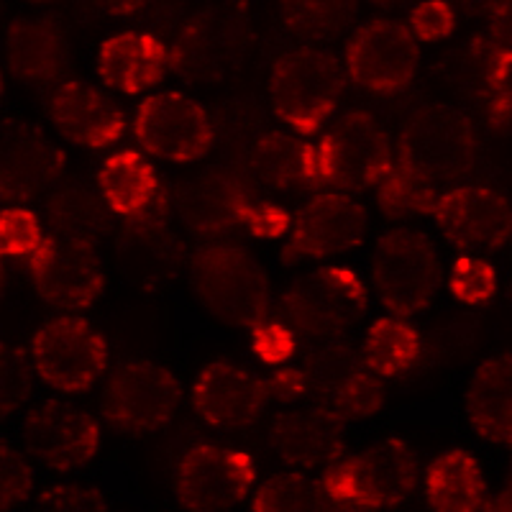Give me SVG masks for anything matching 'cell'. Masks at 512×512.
Returning a JSON list of instances; mask_svg holds the SVG:
<instances>
[{
	"mask_svg": "<svg viewBox=\"0 0 512 512\" xmlns=\"http://www.w3.org/2000/svg\"><path fill=\"white\" fill-rule=\"evenodd\" d=\"M392 136L395 152L441 185L477 180L487 162V131L472 108L456 100H410L402 105Z\"/></svg>",
	"mask_w": 512,
	"mask_h": 512,
	"instance_id": "cell-1",
	"label": "cell"
},
{
	"mask_svg": "<svg viewBox=\"0 0 512 512\" xmlns=\"http://www.w3.org/2000/svg\"><path fill=\"white\" fill-rule=\"evenodd\" d=\"M395 159L392 126L369 108H346L318 134L303 141L300 182L313 190L361 192L377 187Z\"/></svg>",
	"mask_w": 512,
	"mask_h": 512,
	"instance_id": "cell-2",
	"label": "cell"
},
{
	"mask_svg": "<svg viewBox=\"0 0 512 512\" xmlns=\"http://www.w3.org/2000/svg\"><path fill=\"white\" fill-rule=\"evenodd\" d=\"M443 262L433 236L418 223H395L367 254V285L390 315L413 318L436 305Z\"/></svg>",
	"mask_w": 512,
	"mask_h": 512,
	"instance_id": "cell-3",
	"label": "cell"
},
{
	"mask_svg": "<svg viewBox=\"0 0 512 512\" xmlns=\"http://www.w3.org/2000/svg\"><path fill=\"white\" fill-rule=\"evenodd\" d=\"M346 85L328 47H285L269 67V111L295 134L315 136L341 113Z\"/></svg>",
	"mask_w": 512,
	"mask_h": 512,
	"instance_id": "cell-4",
	"label": "cell"
},
{
	"mask_svg": "<svg viewBox=\"0 0 512 512\" xmlns=\"http://www.w3.org/2000/svg\"><path fill=\"white\" fill-rule=\"evenodd\" d=\"M328 510H395L418 492L420 466L413 446L387 438L344 454L320 477Z\"/></svg>",
	"mask_w": 512,
	"mask_h": 512,
	"instance_id": "cell-5",
	"label": "cell"
},
{
	"mask_svg": "<svg viewBox=\"0 0 512 512\" xmlns=\"http://www.w3.org/2000/svg\"><path fill=\"white\" fill-rule=\"evenodd\" d=\"M244 3L177 11L162 31L169 64L177 77L192 85H216L231 75L251 44L249 13Z\"/></svg>",
	"mask_w": 512,
	"mask_h": 512,
	"instance_id": "cell-6",
	"label": "cell"
},
{
	"mask_svg": "<svg viewBox=\"0 0 512 512\" xmlns=\"http://www.w3.org/2000/svg\"><path fill=\"white\" fill-rule=\"evenodd\" d=\"M190 282L218 323L249 328L272 305V280L262 262L244 244H213L190 264Z\"/></svg>",
	"mask_w": 512,
	"mask_h": 512,
	"instance_id": "cell-7",
	"label": "cell"
},
{
	"mask_svg": "<svg viewBox=\"0 0 512 512\" xmlns=\"http://www.w3.org/2000/svg\"><path fill=\"white\" fill-rule=\"evenodd\" d=\"M344 75L372 100H400L415 88L423 67L420 44L395 18H369L354 26L344 47Z\"/></svg>",
	"mask_w": 512,
	"mask_h": 512,
	"instance_id": "cell-8",
	"label": "cell"
},
{
	"mask_svg": "<svg viewBox=\"0 0 512 512\" xmlns=\"http://www.w3.org/2000/svg\"><path fill=\"white\" fill-rule=\"evenodd\" d=\"M182 400V384L172 369L144 356L123 359L105 377L100 415L123 436H154L164 431Z\"/></svg>",
	"mask_w": 512,
	"mask_h": 512,
	"instance_id": "cell-9",
	"label": "cell"
},
{
	"mask_svg": "<svg viewBox=\"0 0 512 512\" xmlns=\"http://www.w3.org/2000/svg\"><path fill=\"white\" fill-rule=\"evenodd\" d=\"M256 482L254 456L228 443H190L172 466V492L187 510H233L249 500Z\"/></svg>",
	"mask_w": 512,
	"mask_h": 512,
	"instance_id": "cell-10",
	"label": "cell"
},
{
	"mask_svg": "<svg viewBox=\"0 0 512 512\" xmlns=\"http://www.w3.org/2000/svg\"><path fill=\"white\" fill-rule=\"evenodd\" d=\"M31 359L41 384L62 395H85L108 372V344L93 320L54 315L31 336Z\"/></svg>",
	"mask_w": 512,
	"mask_h": 512,
	"instance_id": "cell-11",
	"label": "cell"
},
{
	"mask_svg": "<svg viewBox=\"0 0 512 512\" xmlns=\"http://www.w3.org/2000/svg\"><path fill=\"white\" fill-rule=\"evenodd\" d=\"M134 136L146 154L169 164H195L216 146L210 108L180 90H154L134 111Z\"/></svg>",
	"mask_w": 512,
	"mask_h": 512,
	"instance_id": "cell-12",
	"label": "cell"
},
{
	"mask_svg": "<svg viewBox=\"0 0 512 512\" xmlns=\"http://www.w3.org/2000/svg\"><path fill=\"white\" fill-rule=\"evenodd\" d=\"M21 448L44 472L77 474L100 456L103 431L88 410L72 402H39L21 420Z\"/></svg>",
	"mask_w": 512,
	"mask_h": 512,
	"instance_id": "cell-13",
	"label": "cell"
},
{
	"mask_svg": "<svg viewBox=\"0 0 512 512\" xmlns=\"http://www.w3.org/2000/svg\"><path fill=\"white\" fill-rule=\"evenodd\" d=\"M433 223L443 239L466 254L495 251L510 241L512 216L505 187L466 180L438 192Z\"/></svg>",
	"mask_w": 512,
	"mask_h": 512,
	"instance_id": "cell-14",
	"label": "cell"
},
{
	"mask_svg": "<svg viewBox=\"0 0 512 512\" xmlns=\"http://www.w3.org/2000/svg\"><path fill=\"white\" fill-rule=\"evenodd\" d=\"M272 405L267 377L233 359L205 361L192 379V408L205 425L221 433H244Z\"/></svg>",
	"mask_w": 512,
	"mask_h": 512,
	"instance_id": "cell-15",
	"label": "cell"
},
{
	"mask_svg": "<svg viewBox=\"0 0 512 512\" xmlns=\"http://www.w3.org/2000/svg\"><path fill=\"white\" fill-rule=\"evenodd\" d=\"M369 208L359 192L313 190L292 210L290 249L305 259H333L367 239Z\"/></svg>",
	"mask_w": 512,
	"mask_h": 512,
	"instance_id": "cell-16",
	"label": "cell"
},
{
	"mask_svg": "<svg viewBox=\"0 0 512 512\" xmlns=\"http://www.w3.org/2000/svg\"><path fill=\"white\" fill-rule=\"evenodd\" d=\"M269 308L280 315V320L295 341L297 359L308 367H320L336 356L354 351L356 323H351L326 295L310 280L295 282L274 300Z\"/></svg>",
	"mask_w": 512,
	"mask_h": 512,
	"instance_id": "cell-17",
	"label": "cell"
},
{
	"mask_svg": "<svg viewBox=\"0 0 512 512\" xmlns=\"http://www.w3.org/2000/svg\"><path fill=\"white\" fill-rule=\"evenodd\" d=\"M185 190L213 244H244L256 208L267 200L231 162L203 169L195 180L185 182Z\"/></svg>",
	"mask_w": 512,
	"mask_h": 512,
	"instance_id": "cell-18",
	"label": "cell"
},
{
	"mask_svg": "<svg viewBox=\"0 0 512 512\" xmlns=\"http://www.w3.org/2000/svg\"><path fill=\"white\" fill-rule=\"evenodd\" d=\"M269 446L287 466L308 472L328 469L349 454V423L315 402H300L272 420Z\"/></svg>",
	"mask_w": 512,
	"mask_h": 512,
	"instance_id": "cell-19",
	"label": "cell"
},
{
	"mask_svg": "<svg viewBox=\"0 0 512 512\" xmlns=\"http://www.w3.org/2000/svg\"><path fill=\"white\" fill-rule=\"evenodd\" d=\"M36 295L57 315H77L93 308L103 295L105 274L95 246L70 244L52 236L31 272Z\"/></svg>",
	"mask_w": 512,
	"mask_h": 512,
	"instance_id": "cell-20",
	"label": "cell"
},
{
	"mask_svg": "<svg viewBox=\"0 0 512 512\" xmlns=\"http://www.w3.org/2000/svg\"><path fill=\"white\" fill-rule=\"evenodd\" d=\"M54 131L70 144L103 152L123 139L128 126L123 105L105 90L88 82H62L52 90L47 103Z\"/></svg>",
	"mask_w": 512,
	"mask_h": 512,
	"instance_id": "cell-21",
	"label": "cell"
},
{
	"mask_svg": "<svg viewBox=\"0 0 512 512\" xmlns=\"http://www.w3.org/2000/svg\"><path fill=\"white\" fill-rule=\"evenodd\" d=\"M510 24H487L472 31L446 54V77L461 90V103L477 108L484 100L510 90Z\"/></svg>",
	"mask_w": 512,
	"mask_h": 512,
	"instance_id": "cell-22",
	"label": "cell"
},
{
	"mask_svg": "<svg viewBox=\"0 0 512 512\" xmlns=\"http://www.w3.org/2000/svg\"><path fill=\"white\" fill-rule=\"evenodd\" d=\"M6 67L18 82L52 85L72 64L70 36L62 21L49 13H24L6 26Z\"/></svg>",
	"mask_w": 512,
	"mask_h": 512,
	"instance_id": "cell-23",
	"label": "cell"
},
{
	"mask_svg": "<svg viewBox=\"0 0 512 512\" xmlns=\"http://www.w3.org/2000/svg\"><path fill=\"white\" fill-rule=\"evenodd\" d=\"M169 70L167 41L152 29H126L105 36L95 57V72L105 88L121 95L157 88Z\"/></svg>",
	"mask_w": 512,
	"mask_h": 512,
	"instance_id": "cell-24",
	"label": "cell"
},
{
	"mask_svg": "<svg viewBox=\"0 0 512 512\" xmlns=\"http://www.w3.org/2000/svg\"><path fill=\"white\" fill-rule=\"evenodd\" d=\"M67 177V157L34 126H11L3 136L0 190L11 203L44 198Z\"/></svg>",
	"mask_w": 512,
	"mask_h": 512,
	"instance_id": "cell-25",
	"label": "cell"
},
{
	"mask_svg": "<svg viewBox=\"0 0 512 512\" xmlns=\"http://www.w3.org/2000/svg\"><path fill=\"white\" fill-rule=\"evenodd\" d=\"M95 185H98L103 203L111 210V216L118 223L134 226V231L162 200L164 187H167L152 159L131 146L113 149L100 162Z\"/></svg>",
	"mask_w": 512,
	"mask_h": 512,
	"instance_id": "cell-26",
	"label": "cell"
},
{
	"mask_svg": "<svg viewBox=\"0 0 512 512\" xmlns=\"http://www.w3.org/2000/svg\"><path fill=\"white\" fill-rule=\"evenodd\" d=\"M310 402L354 423L374 418L387 402V390L382 377L374 374L356 351H346L315 367V392Z\"/></svg>",
	"mask_w": 512,
	"mask_h": 512,
	"instance_id": "cell-27",
	"label": "cell"
},
{
	"mask_svg": "<svg viewBox=\"0 0 512 512\" xmlns=\"http://www.w3.org/2000/svg\"><path fill=\"white\" fill-rule=\"evenodd\" d=\"M464 418L474 436L492 446L512 441V359L489 354L477 364L464 387Z\"/></svg>",
	"mask_w": 512,
	"mask_h": 512,
	"instance_id": "cell-28",
	"label": "cell"
},
{
	"mask_svg": "<svg viewBox=\"0 0 512 512\" xmlns=\"http://www.w3.org/2000/svg\"><path fill=\"white\" fill-rule=\"evenodd\" d=\"M44 223L59 241L95 246L105 233H111L116 218L100 198L98 185L82 177H64L41 203Z\"/></svg>",
	"mask_w": 512,
	"mask_h": 512,
	"instance_id": "cell-29",
	"label": "cell"
},
{
	"mask_svg": "<svg viewBox=\"0 0 512 512\" xmlns=\"http://www.w3.org/2000/svg\"><path fill=\"white\" fill-rule=\"evenodd\" d=\"M141 233L154 254L169 264L195 262V256L213 246L205 226L200 223L198 213L187 198L185 182L175 187H164V195L149 216L136 228Z\"/></svg>",
	"mask_w": 512,
	"mask_h": 512,
	"instance_id": "cell-30",
	"label": "cell"
},
{
	"mask_svg": "<svg viewBox=\"0 0 512 512\" xmlns=\"http://www.w3.org/2000/svg\"><path fill=\"white\" fill-rule=\"evenodd\" d=\"M423 500L436 512L484 510L489 500L487 472L464 448H446L425 466Z\"/></svg>",
	"mask_w": 512,
	"mask_h": 512,
	"instance_id": "cell-31",
	"label": "cell"
},
{
	"mask_svg": "<svg viewBox=\"0 0 512 512\" xmlns=\"http://www.w3.org/2000/svg\"><path fill=\"white\" fill-rule=\"evenodd\" d=\"M228 162L239 169L241 175L267 195V192L287 190L300 180L303 169V141L280 131V128H267L236 152H231Z\"/></svg>",
	"mask_w": 512,
	"mask_h": 512,
	"instance_id": "cell-32",
	"label": "cell"
},
{
	"mask_svg": "<svg viewBox=\"0 0 512 512\" xmlns=\"http://www.w3.org/2000/svg\"><path fill=\"white\" fill-rule=\"evenodd\" d=\"M377 205L384 216L395 223H418L431 216L441 182L428 175L423 167L395 152L390 169L377 182Z\"/></svg>",
	"mask_w": 512,
	"mask_h": 512,
	"instance_id": "cell-33",
	"label": "cell"
},
{
	"mask_svg": "<svg viewBox=\"0 0 512 512\" xmlns=\"http://www.w3.org/2000/svg\"><path fill=\"white\" fill-rule=\"evenodd\" d=\"M425 351V336L413 320L400 315H382L372 320L364 336L361 359L382 379L413 372Z\"/></svg>",
	"mask_w": 512,
	"mask_h": 512,
	"instance_id": "cell-34",
	"label": "cell"
},
{
	"mask_svg": "<svg viewBox=\"0 0 512 512\" xmlns=\"http://www.w3.org/2000/svg\"><path fill=\"white\" fill-rule=\"evenodd\" d=\"M356 21L354 3L344 0H300L290 3L277 16L285 47H323L344 31H349Z\"/></svg>",
	"mask_w": 512,
	"mask_h": 512,
	"instance_id": "cell-35",
	"label": "cell"
},
{
	"mask_svg": "<svg viewBox=\"0 0 512 512\" xmlns=\"http://www.w3.org/2000/svg\"><path fill=\"white\" fill-rule=\"evenodd\" d=\"M249 510L254 512H318L328 510L323 484L308 469H285L269 474L264 482H256L249 497Z\"/></svg>",
	"mask_w": 512,
	"mask_h": 512,
	"instance_id": "cell-36",
	"label": "cell"
},
{
	"mask_svg": "<svg viewBox=\"0 0 512 512\" xmlns=\"http://www.w3.org/2000/svg\"><path fill=\"white\" fill-rule=\"evenodd\" d=\"M0 241L3 262L31 277L47 246L52 244V233L44 228L34 210L24 205H6L0 213Z\"/></svg>",
	"mask_w": 512,
	"mask_h": 512,
	"instance_id": "cell-37",
	"label": "cell"
},
{
	"mask_svg": "<svg viewBox=\"0 0 512 512\" xmlns=\"http://www.w3.org/2000/svg\"><path fill=\"white\" fill-rule=\"evenodd\" d=\"M210 116L216 126V141H223L231 152L272 128L267 108L254 95H236V98L221 100L216 108H210Z\"/></svg>",
	"mask_w": 512,
	"mask_h": 512,
	"instance_id": "cell-38",
	"label": "cell"
},
{
	"mask_svg": "<svg viewBox=\"0 0 512 512\" xmlns=\"http://www.w3.org/2000/svg\"><path fill=\"white\" fill-rule=\"evenodd\" d=\"M320 295H326L333 305H336L351 323L359 326L361 320L367 318L369 308H372V292H369L367 280L361 277L356 269L346 267V264H326L318 272L308 277Z\"/></svg>",
	"mask_w": 512,
	"mask_h": 512,
	"instance_id": "cell-39",
	"label": "cell"
},
{
	"mask_svg": "<svg viewBox=\"0 0 512 512\" xmlns=\"http://www.w3.org/2000/svg\"><path fill=\"white\" fill-rule=\"evenodd\" d=\"M39 382L31 351L6 346L0 356V413L3 418H16L18 413H26L34 402Z\"/></svg>",
	"mask_w": 512,
	"mask_h": 512,
	"instance_id": "cell-40",
	"label": "cell"
},
{
	"mask_svg": "<svg viewBox=\"0 0 512 512\" xmlns=\"http://www.w3.org/2000/svg\"><path fill=\"white\" fill-rule=\"evenodd\" d=\"M497 269L495 264L484 259L482 254H466L459 251L454 262L448 267L446 287L456 303L466 308H479L487 305L497 295Z\"/></svg>",
	"mask_w": 512,
	"mask_h": 512,
	"instance_id": "cell-41",
	"label": "cell"
},
{
	"mask_svg": "<svg viewBox=\"0 0 512 512\" xmlns=\"http://www.w3.org/2000/svg\"><path fill=\"white\" fill-rule=\"evenodd\" d=\"M39 479L36 464L21 446L6 443L0 451V505L3 510H21L36 500Z\"/></svg>",
	"mask_w": 512,
	"mask_h": 512,
	"instance_id": "cell-42",
	"label": "cell"
},
{
	"mask_svg": "<svg viewBox=\"0 0 512 512\" xmlns=\"http://www.w3.org/2000/svg\"><path fill=\"white\" fill-rule=\"evenodd\" d=\"M249 349L267 367H282L297 359L295 341L272 308L264 310L249 326Z\"/></svg>",
	"mask_w": 512,
	"mask_h": 512,
	"instance_id": "cell-43",
	"label": "cell"
},
{
	"mask_svg": "<svg viewBox=\"0 0 512 512\" xmlns=\"http://www.w3.org/2000/svg\"><path fill=\"white\" fill-rule=\"evenodd\" d=\"M36 507L47 512H103L108 507L98 489L80 482H52L39 487Z\"/></svg>",
	"mask_w": 512,
	"mask_h": 512,
	"instance_id": "cell-44",
	"label": "cell"
},
{
	"mask_svg": "<svg viewBox=\"0 0 512 512\" xmlns=\"http://www.w3.org/2000/svg\"><path fill=\"white\" fill-rule=\"evenodd\" d=\"M459 26V11L448 0H425L410 11L408 31L418 44H438Z\"/></svg>",
	"mask_w": 512,
	"mask_h": 512,
	"instance_id": "cell-45",
	"label": "cell"
},
{
	"mask_svg": "<svg viewBox=\"0 0 512 512\" xmlns=\"http://www.w3.org/2000/svg\"><path fill=\"white\" fill-rule=\"evenodd\" d=\"M267 384L272 400L292 402V405L310 402L315 392V369L303 361H290V364L274 367V372L267 377Z\"/></svg>",
	"mask_w": 512,
	"mask_h": 512,
	"instance_id": "cell-46",
	"label": "cell"
}]
</instances>
